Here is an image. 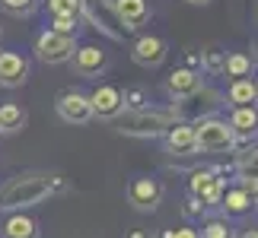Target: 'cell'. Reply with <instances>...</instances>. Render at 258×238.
Returning <instances> with one entry per match:
<instances>
[{
	"label": "cell",
	"instance_id": "8992f818",
	"mask_svg": "<svg viewBox=\"0 0 258 238\" xmlns=\"http://www.w3.org/2000/svg\"><path fill=\"white\" fill-rule=\"evenodd\" d=\"M74 51H77V35H57L51 29H45V32L35 38V57L42 64H51V67L67 64Z\"/></svg>",
	"mask_w": 258,
	"mask_h": 238
},
{
	"label": "cell",
	"instance_id": "d4e9b609",
	"mask_svg": "<svg viewBox=\"0 0 258 238\" xmlns=\"http://www.w3.org/2000/svg\"><path fill=\"white\" fill-rule=\"evenodd\" d=\"M45 7H48L51 16H77V19H80L83 0H45Z\"/></svg>",
	"mask_w": 258,
	"mask_h": 238
},
{
	"label": "cell",
	"instance_id": "7a4b0ae2",
	"mask_svg": "<svg viewBox=\"0 0 258 238\" xmlns=\"http://www.w3.org/2000/svg\"><path fill=\"white\" fill-rule=\"evenodd\" d=\"M178 124V114L172 105H141V108H124L115 117V131L121 137H134V140H156Z\"/></svg>",
	"mask_w": 258,
	"mask_h": 238
},
{
	"label": "cell",
	"instance_id": "30bf717a",
	"mask_svg": "<svg viewBox=\"0 0 258 238\" xmlns=\"http://www.w3.org/2000/svg\"><path fill=\"white\" fill-rule=\"evenodd\" d=\"M86 98H89V108H93V117H105V121H115V117L124 111V92H121L118 86L102 83V86H96Z\"/></svg>",
	"mask_w": 258,
	"mask_h": 238
},
{
	"label": "cell",
	"instance_id": "ac0fdd59",
	"mask_svg": "<svg viewBox=\"0 0 258 238\" xmlns=\"http://www.w3.org/2000/svg\"><path fill=\"white\" fill-rule=\"evenodd\" d=\"M223 98H226L233 108H236V105H258V79H255V76L230 79V89H226Z\"/></svg>",
	"mask_w": 258,
	"mask_h": 238
},
{
	"label": "cell",
	"instance_id": "6da1fadb",
	"mask_svg": "<svg viewBox=\"0 0 258 238\" xmlns=\"http://www.w3.org/2000/svg\"><path fill=\"white\" fill-rule=\"evenodd\" d=\"M64 178L51 172H19L16 178L0 187V210H29V206L45 203L51 194L64 191Z\"/></svg>",
	"mask_w": 258,
	"mask_h": 238
},
{
	"label": "cell",
	"instance_id": "d6a6232c",
	"mask_svg": "<svg viewBox=\"0 0 258 238\" xmlns=\"http://www.w3.org/2000/svg\"><path fill=\"white\" fill-rule=\"evenodd\" d=\"M236 238H258V229H245L242 235H236Z\"/></svg>",
	"mask_w": 258,
	"mask_h": 238
},
{
	"label": "cell",
	"instance_id": "1f68e13d",
	"mask_svg": "<svg viewBox=\"0 0 258 238\" xmlns=\"http://www.w3.org/2000/svg\"><path fill=\"white\" fill-rule=\"evenodd\" d=\"M124 238H150V232H147V229H131Z\"/></svg>",
	"mask_w": 258,
	"mask_h": 238
},
{
	"label": "cell",
	"instance_id": "5b68a950",
	"mask_svg": "<svg viewBox=\"0 0 258 238\" xmlns=\"http://www.w3.org/2000/svg\"><path fill=\"white\" fill-rule=\"evenodd\" d=\"M223 191H226V178L217 172V168H195L191 178H188V194H191L204 210L220 206Z\"/></svg>",
	"mask_w": 258,
	"mask_h": 238
},
{
	"label": "cell",
	"instance_id": "74e56055",
	"mask_svg": "<svg viewBox=\"0 0 258 238\" xmlns=\"http://www.w3.org/2000/svg\"><path fill=\"white\" fill-rule=\"evenodd\" d=\"M255 19H258V13H255Z\"/></svg>",
	"mask_w": 258,
	"mask_h": 238
},
{
	"label": "cell",
	"instance_id": "44dd1931",
	"mask_svg": "<svg viewBox=\"0 0 258 238\" xmlns=\"http://www.w3.org/2000/svg\"><path fill=\"white\" fill-rule=\"evenodd\" d=\"M255 70V61L245 51H230L226 54V64H223V76L230 79H239V76H252Z\"/></svg>",
	"mask_w": 258,
	"mask_h": 238
},
{
	"label": "cell",
	"instance_id": "52a82bcc",
	"mask_svg": "<svg viewBox=\"0 0 258 238\" xmlns=\"http://www.w3.org/2000/svg\"><path fill=\"white\" fill-rule=\"evenodd\" d=\"M57 117H61L64 124H74V127H86L93 121V108H89V98L83 92H77V89H64L61 95H57Z\"/></svg>",
	"mask_w": 258,
	"mask_h": 238
},
{
	"label": "cell",
	"instance_id": "484cf974",
	"mask_svg": "<svg viewBox=\"0 0 258 238\" xmlns=\"http://www.w3.org/2000/svg\"><path fill=\"white\" fill-rule=\"evenodd\" d=\"M48 29L57 35H80V19L77 16H51Z\"/></svg>",
	"mask_w": 258,
	"mask_h": 238
},
{
	"label": "cell",
	"instance_id": "e575fe53",
	"mask_svg": "<svg viewBox=\"0 0 258 238\" xmlns=\"http://www.w3.org/2000/svg\"><path fill=\"white\" fill-rule=\"evenodd\" d=\"M252 51H255V57H258V32H255V38H252Z\"/></svg>",
	"mask_w": 258,
	"mask_h": 238
},
{
	"label": "cell",
	"instance_id": "8fae6325",
	"mask_svg": "<svg viewBox=\"0 0 258 238\" xmlns=\"http://www.w3.org/2000/svg\"><path fill=\"white\" fill-rule=\"evenodd\" d=\"M67 64H71V70L80 79H93L108 67V54L99 45H77V51L71 54Z\"/></svg>",
	"mask_w": 258,
	"mask_h": 238
},
{
	"label": "cell",
	"instance_id": "f1b7e54d",
	"mask_svg": "<svg viewBox=\"0 0 258 238\" xmlns=\"http://www.w3.org/2000/svg\"><path fill=\"white\" fill-rule=\"evenodd\" d=\"M141 105H147V89L144 86L127 89L124 92V108H141Z\"/></svg>",
	"mask_w": 258,
	"mask_h": 238
},
{
	"label": "cell",
	"instance_id": "d590c367",
	"mask_svg": "<svg viewBox=\"0 0 258 238\" xmlns=\"http://www.w3.org/2000/svg\"><path fill=\"white\" fill-rule=\"evenodd\" d=\"M163 238H172V229H166V232H163Z\"/></svg>",
	"mask_w": 258,
	"mask_h": 238
},
{
	"label": "cell",
	"instance_id": "e0dca14e",
	"mask_svg": "<svg viewBox=\"0 0 258 238\" xmlns=\"http://www.w3.org/2000/svg\"><path fill=\"white\" fill-rule=\"evenodd\" d=\"M38 235H42L38 222L32 216H26L23 210H13L0 222V238H38Z\"/></svg>",
	"mask_w": 258,
	"mask_h": 238
},
{
	"label": "cell",
	"instance_id": "ffe728a7",
	"mask_svg": "<svg viewBox=\"0 0 258 238\" xmlns=\"http://www.w3.org/2000/svg\"><path fill=\"white\" fill-rule=\"evenodd\" d=\"M26 121H29V114H26L23 105H16V102H4V105H0V131H4V134L23 131Z\"/></svg>",
	"mask_w": 258,
	"mask_h": 238
},
{
	"label": "cell",
	"instance_id": "7c38bea8",
	"mask_svg": "<svg viewBox=\"0 0 258 238\" xmlns=\"http://www.w3.org/2000/svg\"><path fill=\"white\" fill-rule=\"evenodd\" d=\"M112 7H115V16H118V23H121L124 32L144 29L153 16V10H150L147 0H112Z\"/></svg>",
	"mask_w": 258,
	"mask_h": 238
},
{
	"label": "cell",
	"instance_id": "cb8c5ba5",
	"mask_svg": "<svg viewBox=\"0 0 258 238\" xmlns=\"http://www.w3.org/2000/svg\"><path fill=\"white\" fill-rule=\"evenodd\" d=\"M236 175L239 178H258V150H245L236 156Z\"/></svg>",
	"mask_w": 258,
	"mask_h": 238
},
{
	"label": "cell",
	"instance_id": "83f0119b",
	"mask_svg": "<svg viewBox=\"0 0 258 238\" xmlns=\"http://www.w3.org/2000/svg\"><path fill=\"white\" fill-rule=\"evenodd\" d=\"M204 213H207V210H204V206H201V203L195 200L191 194H188V197H185V203H182V216H185L188 222H195V219H201Z\"/></svg>",
	"mask_w": 258,
	"mask_h": 238
},
{
	"label": "cell",
	"instance_id": "836d02e7",
	"mask_svg": "<svg viewBox=\"0 0 258 238\" xmlns=\"http://www.w3.org/2000/svg\"><path fill=\"white\" fill-rule=\"evenodd\" d=\"M185 4H191V7H207L211 0H185Z\"/></svg>",
	"mask_w": 258,
	"mask_h": 238
},
{
	"label": "cell",
	"instance_id": "4fadbf2b",
	"mask_svg": "<svg viewBox=\"0 0 258 238\" xmlns=\"http://www.w3.org/2000/svg\"><path fill=\"white\" fill-rule=\"evenodd\" d=\"M226 124L233 127V137H236V146L239 143H252L258 137V105H236Z\"/></svg>",
	"mask_w": 258,
	"mask_h": 238
},
{
	"label": "cell",
	"instance_id": "d6986e66",
	"mask_svg": "<svg viewBox=\"0 0 258 238\" xmlns=\"http://www.w3.org/2000/svg\"><path fill=\"white\" fill-rule=\"evenodd\" d=\"M220 210H223V216H233V219H239V216H249V213L255 210V203L249 200V194H245L242 187L236 184V187H226V191H223V197H220Z\"/></svg>",
	"mask_w": 258,
	"mask_h": 238
},
{
	"label": "cell",
	"instance_id": "277c9868",
	"mask_svg": "<svg viewBox=\"0 0 258 238\" xmlns=\"http://www.w3.org/2000/svg\"><path fill=\"white\" fill-rule=\"evenodd\" d=\"M220 105H226V98H223V92H217V89H211V86H201L198 92H191V95L172 102L178 121H188V124L217 114V108H220Z\"/></svg>",
	"mask_w": 258,
	"mask_h": 238
},
{
	"label": "cell",
	"instance_id": "9a60e30c",
	"mask_svg": "<svg viewBox=\"0 0 258 238\" xmlns=\"http://www.w3.org/2000/svg\"><path fill=\"white\" fill-rule=\"evenodd\" d=\"M163 146L169 156H198V143H195V127L188 121L172 124L169 131L163 134Z\"/></svg>",
	"mask_w": 258,
	"mask_h": 238
},
{
	"label": "cell",
	"instance_id": "9c48e42d",
	"mask_svg": "<svg viewBox=\"0 0 258 238\" xmlns=\"http://www.w3.org/2000/svg\"><path fill=\"white\" fill-rule=\"evenodd\" d=\"M166 57H169V45H166L160 35H141L131 45V61L137 67H144V70H156V67H163Z\"/></svg>",
	"mask_w": 258,
	"mask_h": 238
},
{
	"label": "cell",
	"instance_id": "5bb4252c",
	"mask_svg": "<svg viewBox=\"0 0 258 238\" xmlns=\"http://www.w3.org/2000/svg\"><path fill=\"white\" fill-rule=\"evenodd\" d=\"M29 79V61L19 51H0V86L19 89Z\"/></svg>",
	"mask_w": 258,
	"mask_h": 238
},
{
	"label": "cell",
	"instance_id": "4dcf8cb0",
	"mask_svg": "<svg viewBox=\"0 0 258 238\" xmlns=\"http://www.w3.org/2000/svg\"><path fill=\"white\" fill-rule=\"evenodd\" d=\"M172 238H201L195 225H182V229H172Z\"/></svg>",
	"mask_w": 258,
	"mask_h": 238
},
{
	"label": "cell",
	"instance_id": "f546056e",
	"mask_svg": "<svg viewBox=\"0 0 258 238\" xmlns=\"http://www.w3.org/2000/svg\"><path fill=\"white\" fill-rule=\"evenodd\" d=\"M239 187L249 194V200L258 206V178H239Z\"/></svg>",
	"mask_w": 258,
	"mask_h": 238
},
{
	"label": "cell",
	"instance_id": "2e32d148",
	"mask_svg": "<svg viewBox=\"0 0 258 238\" xmlns=\"http://www.w3.org/2000/svg\"><path fill=\"white\" fill-rule=\"evenodd\" d=\"M201 86H204V79H201V73H198V70H191V67H182V70H175L169 79H166V92H169L172 102H178V98L198 92Z\"/></svg>",
	"mask_w": 258,
	"mask_h": 238
},
{
	"label": "cell",
	"instance_id": "4316f807",
	"mask_svg": "<svg viewBox=\"0 0 258 238\" xmlns=\"http://www.w3.org/2000/svg\"><path fill=\"white\" fill-rule=\"evenodd\" d=\"M38 4H42V0H0V7L13 16H32L38 10Z\"/></svg>",
	"mask_w": 258,
	"mask_h": 238
},
{
	"label": "cell",
	"instance_id": "7402d4cb",
	"mask_svg": "<svg viewBox=\"0 0 258 238\" xmlns=\"http://www.w3.org/2000/svg\"><path fill=\"white\" fill-rule=\"evenodd\" d=\"M223 64H226V51H220L217 45L204 48V51L198 54V67H201L204 73H211V76H223Z\"/></svg>",
	"mask_w": 258,
	"mask_h": 238
},
{
	"label": "cell",
	"instance_id": "8d00e7d4",
	"mask_svg": "<svg viewBox=\"0 0 258 238\" xmlns=\"http://www.w3.org/2000/svg\"><path fill=\"white\" fill-rule=\"evenodd\" d=\"M0 137H4V131H0Z\"/></svg>",
	"mask_w": 258,
	"mask_h": 238
},
{
	"label": "cell",
	"instance_id": "ba28073f",
	"mask_svg": "<svg viewBox=\"0 0 258 238\" xmlns=\"http://www.w3.org/2000/svg\"><path fill=\"white\" fill-rule=\"evenodd\" d=\"M127 203L137 213H156L163 203V184L156 178H134L127 184Z\"/></svg>",
	"mask_w": 258,
	"mask_h": 238
},
{
	"label": "cell",
	"instance_id": "603a6c76",
	"mask_svg": "<svg viewBox=\"0 0 258 238\" xmlns=\"http://www.w3.org/2000/svg\"><path fill=\"white\" fill-rule=\"evenodd\" d=\"M201 238H236L233 225L226 222V216H211V219H204L201 232H198Z\"/></svg>",
	"mask_w": 258,
	"mask_h": 238
},
{
	"label": "cell",
	"instance_id": "3957f363",
	"mask_svg": "<svg viewBox=\"0 0 258 238\" xmlns=\"http://www.w3.org/2000/svg\"><path fill=\"white\" fill-rule=\"evenodd\" d=\"M191 127H195L198 153H204V156H226V153L236 150V137H233V127L226 124V117L211 114V117L195 121Z\"/></svg>",
	"mask_w": 258,
	"mask_h": 238
}]
</instances>
